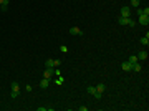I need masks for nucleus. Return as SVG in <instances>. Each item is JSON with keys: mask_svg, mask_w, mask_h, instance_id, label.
Returning a JSON list of instances; mask_svg holds the SVG:
<instances>
[{"mask_svg": "<svg viewBox=\"0 0 149 111\" xmlns=\"http://www.w3.org/2000/svg\"><path fill=\"white\" fill-rule=\"evenodd\" d=\"M119 25H129V27H134L136 22H134L131 17H119Z\"/></svg>", "mask_w": 149, "mask_h": 111, "instance_id": "obj_1", "label": "nucleus"}, {"mask_svg": "<svg viewBox=\"0 0 149 111\" xmlns=\"http://www.w3.org/2000/svg\"><path fill=\"white\" fill-rule=\"evenodd\" d=\"M139 25H142V27H147L149 25V15H139Z\"/></svg>", "mask_w": 149, "mask_h": 111, "instance_id": "obj_2", "label": "nucleus"}, {"mask_svg": "<svg viewBox=\"0 0 149 111\" xmlns=\"http://www.w3.org/2000/svg\"><path fill=\"white\" fill-rule=\"evenodd\" d=\"M88 93H91V95H93L96 99H99V98H101V95H99V93L96 91V86H88Z\"/></svg>", "mask_w": 149, "mask_h": 111, "instance_id": "obj_3", "label": "nucleus"}, {"mask_svg": "<svg viewBox=\"0 0 149 111\" xmlns=\"http://www.w3.org/2000/svg\"><path fill=\"white\" fill-rule=\"evenodd\" d=\"M43 78H47V80H51V78H53V68H45Z\"/></svg>", "mask_w": 149, "mask_h": 111, "instance_id": "obj_4", "label": "nucleus"}, {"mask_svg": "<svg viewBox=\"0 0 149 111\" xmlns=\"http://www.w3.org/2000/svg\"><path fill=\"white\" fill-rule=\"evenodd\" d=\"M70 33H71V35H80V36H81L83 35V30L80 27H71L70 28Z\"/></svg>", "mask_w": 149, "mask_h": 111, "instance_id": "obj_5", "label": "nucleus"}, {"mask_svg": "<svg viewBox=\"0 0 149 111\" xmlns=\"http://www.w3.org/2000/svg\"><path fill=\"white\" fill-rule=\"evenodd\" d=\"M119 17H131V7H123Z\"/></svg>", "mask_w": 149, "mask_h": 111, "instance_id": "obj_6", "label": "nucleus"}, {"mask_svg": "<svg viewBox=\"0 0 149 111\" xmlns=\"http://www.w3.org/2000/svg\"><path fill=\"white\" fill-rule=\"evenodd\" d=\"M141 63H139V61H136V63H133V65H131V70H133V71H136V73H139V71H141Z\"/></svg>", "mask_w": 149, "mask_h": 111, "instance_id": "obj_7", "label": "nucleus"}, {"mask_svg": "<svg viewBox=\"0 0 149 111\" xmlns=\"http://www.w3.org/2000/svg\"><path fill=\"white\" fill-rule=\"evenodd\" d=\"M137 56V61H144V60H147V52H139V55Z\"/></svg>", "mask_w": 149, "mask_h": 111, "instance_id": "obj_8", "label": "nucleus"}, {"mask_svg": "<svg viewBox=\"0 0 149 111\" xmlns=\"http://www.w3.org/2000/svg\"><path fill=\"white\" fill-rule=\"evenodd\" d=\"M104 90H106V85H104V83H99V85H96V91H98L99 95H103V93H104Z\"/></svg>", "mask_w": 149, "mask_h": 111, "instance_id": "obj_9", "label": "nucleus"}, {"mask_svg": "<svg viewBox=\"0 0 149 111\" xmlns=\"http://www.w3.org/2000/svg\"><path fill=\"white\" fill-rule=\"evenodd\" d=\"M48 85H50V80H47V78H43V80H40V88H48Z\"/></svg>", "mask_w": 149, "mask_h": 111, "instance_id": "obj_10", "label": "nucleus"}, {"mask_svg": "<svg viewBox=\"0 0 149 111\" xmlns=\"http://www.w3.org/2000/svg\"><path fill=\"white\" fill-rule=\"evenodd\" d=\"M121 68H123V71H131V63L124 61V63H121Z\"/></svg>", "mask_w": 149, "mask_h": 111, "instance_id": "obj_11", "label": "nucleus"}, {"mask_svg": "<svg viewBox=\"0 0 149 111\" xmlns=\"http://www.w3.org/2000/svg\"><path fill=\"white\" fill-rule=\"evenodd\" d=\"M141 43L144 45V47H147V45H149V33H146V36H142V38H141Z\"/></svg>", "mask_w": 149, "mask_h": 111, "instance_id": "obj_12", "label": "nucleus"}, {"mask_svg": "<svg viewBox=\"0 0 149 111\" xmlns=\"http://www.w3.org/2000/svg\"><path fill=\"white\" fill-rule=\"evenodd\" d=\"M12 91H20V85L17 83V81H13V83H12Z\"/></svg>", "mask_w": 149, "mask_h": 111, "instance_id": "obj_13", "label": "nucleus"}, {"mask_svg": "<svg viewBox=\"0 0 149 111\" xmlns=\"http://www.w3.org/2000/svg\"><path fill=\"white\" fill-rule=\"evenodd\" d=\"M45 66H47V68H53V66H55V65H53V60H47V61H45Z\"/></svg>", "mask_w": 149, "mask_h": 111, "instance_id": "obj_14", "label": "nucleus"}, {"mask_svg": "<svg viewBox=\"0 0 149 111\" xmlns=\"http://www.w3.org/2000/svg\"><path fill=\"white\" fill-rule=\"evenodd\" d=\"M131 7L137 8V7H139V0H131Z\"/></svg>", "mask_w": 149, "mask_h": 111, "instance_id": "obj_15", "label": "nucleus"}, {"mask_svg": "<svg viewBox=\"0 0 149 111\" xmlns=\"http://www.w3.org/2000/svg\"><path fill=\"white\" fill-rule=\"evenodd\" d=\"M128 61H129V63H131V65H133V63H136V61H137V56H136V55H133V56H129V60H128Z\"/></svg>", "mask_w": 149, "mask_h": 111, "instance_id": "obj_16", "label": "nucleus"}, {"mask_svg": "<svg viewBox=\"0 0 149 111\" xmlns=\"http://www.w3.org/2000/svg\"><path fill=\"white\" fill-rule=\"evenodd\" d=\"M60 50H61L63 53H68V47H66V45H61V47H60Z\"/></svg>", "mask_w": 149, "mask_h": 111, "instance_id": "obj_17", "label": "nucleus"}, {"mask_svg": "<svg viewBox=\"0 0 149 111\" xmlns=\"http://www.w3.org/2000/svg\"><path fill=\"white\" fill-rule=\"evenodd\" d=\"M53 65H55V66H60V65H61V60H60V58L53 60Z\"/></svg>", "mask_w": 149, "mask_h": 111, "instance_id": "obj_18", "label": "nucleus"}, {"mask_svg": "<svg viewBox=\"0 0 149 111\" xmlns=\"http://www.w3.org/2000/svg\"><path fill=\"white\" fill-rule=\"evenodd\" d=\"M142 15H149V7L142 8Z\"/></svg>", "mask_w": 149, "mask_h": 111, "instance_id": "obj_19", "label": "nucleus"}, {"mask_svg": "<svg viewBox=\"0 0 149 111\" xmlns=\"http://www.w3.org/2000/svg\"><path fill=\"white\" fill-rule=\"evenodd\" d=\"M7 8H8V5H0V10H2V12H7Z\"/></svg>", "mask_w": 149, "mask_h": 111, "instance_id": "obj_20", "label": "nucleus"}, {"mask_svg": "<svg viewBox=\"0 0 149 111\" xmlns=\"http://www.w3.org/2000/svg\"><path fill=\"white\" fill-rule=\"evenodd\" d=\"M20 95V91H12V98H17Z\"/></svg>", "mask_w": 149, "mask_h": 111, "instance_id": "obj_21", "label": "nucleus"}, {"mask_svg": "<svg viewBox=\"0 0 149 111\" xmlns=\"http://www.w3.org/2000/svg\"><path fill=\"white\" fill-rule=\"evenodd\" d=\"M136 13H137V15H142V8L137 7V8H136Z\"/></svg>", "mask_w": 149, "mask_h": 111, "instance_id": "obj_22", "label": "nucleus"}, {"mask_svg": "<svg viewBox=\"0 0 149 111\" xmlns=\"http://www.w3.org/2000/svg\"><path fill=\"white\" fill-rule=\"evenodd\" d=\"M0 5H8V0H0Z\"/></svg>", "mask_w": 149, "mask_h": 111, "instance_id": "obj_23", "label": "nucleus"}, {"mask_svg": "<svg viewBox=\"0 0 149 111\" xmlns=\"http://www.w3.org/2000/svg\"><path fill=\"white\" fill-rule=\"evenodd\" d=\"M61 83H63V78H61V76H60V78L56 80V85H61Z\"/></svg>", "mask_w": 149, "mask_h": 111, "instance_id": "obj_24", "label": "nucleus"}]
</instances>
